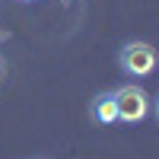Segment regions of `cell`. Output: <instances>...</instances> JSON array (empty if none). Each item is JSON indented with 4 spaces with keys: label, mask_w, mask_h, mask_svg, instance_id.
I'll list each match as a JSON object with an SVG mask.
<instances>
[{
    "label": "cell",
    "mask_w": 159,
    "mask_h": 159,
    "mask_svg": "<svg viewBox=\"0 0 159 159\" xmlns=\"http://www.w3.org/2000/svg\"><path fill=\"white\" fill-rule=\"evenodd\" d=\"M89 115H92V121H96V124H102V127H111V124L118 121L115 96H111V92H99V96L89 102Z\"/></svg>",
    "instance_id": "3957f363"
},
{
    "label": "cell",
    "mask_w": 159,
    "mask_h": 159,
    "mask_svg": "<svg viewBox=\"0 0 159 159\" xmlns=\"http://www.w3.org/2000/svg\"><path fill=\"white\" fill-rule=\"evenodd\" d=\"M118 67H121V73L127 76H150L156 70V51L150 42H127L121 51H118Z\"/></svg>",
    "instance_id": "7a4b0ae2"
},
{
    "label": "cell",
    "mask_w": 159,
    "mask_h": 159,
    "mask_svg": "<svg viewBox=\"0 0 159 159\" xmlns=\"http://www.w3.org/2000/svg\"><path fill=\"white\" fill-rule=\"evenodd\" d=\"M22 3H32V0H22Z\"/></svg>",
    "instance_id": "5b68a950"
},
{
    "label": "cell",
    "mask_w": 159,
    "mask_h": 159,
    "mask_svg": "<svg viewBox=\"0 0 159 159\" xmlns=\"http://www.w3.org/2000/svg\"><path fill=\"white\" fill-rule=\"evenodd\" d=\"M61 3H73V0H61Z\"/></svg>",
    "instance_id": "277c9868"
},
{
    "label": "cell",
    "mask_w": 159,
    "mask_h": 159,
    "mask_svg": "<svg viewBox=\"0 0 159 159\" xmlns=\"http://www.w3.org/2000/svg\"><path fill=\"white\" fill-rule=\"evenodd\" d=\"M111 96H115L118 121H124V124H140V121H147V115H150V96H147L140 86L124 83L121 89H115Z\"/></svg>",
    "instance_id": "6da1fadb"
}]
</instances>
